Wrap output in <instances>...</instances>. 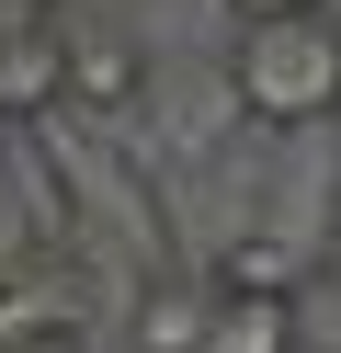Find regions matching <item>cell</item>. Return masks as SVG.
I'll return each instance as SVG.
<instances>
[{"label":"cell","instance_id":"obj_1","mask_svg":"<svg viewBox=\"0 0 341 353\" xmlns=\"http://www.w3.org/2000/svg\"><path fill=\"white\" fill-rule=\"evenodd\" d=\"M227 92H239V114L262 125V137L330 125L341 114V23H330V0H318V12H239Z\"/></svg>","mask_w":341,"mask_h":353},{"label":"cell","instance_id":"obj_2","mask_svg":"<svg viewBox=\"0 0 341 353\" xmlns=\"http://www.w3.org/2000/svg\"><path fill=\"white\" fill-rule=\"evenodd\" d=\"M148 103V46L114 23H68V103L57 114H91V125H125Z\"/></svg>","mask_w":341,"mask_h":353},{"label":"cell","instance_id":"obj_3","mask_svg":"<svg viewBox=\"0 0 341 353\" xmlns=\"http://www.w3.org/2000/svg\"><path fill=\"white\" fill-rule=\"evenodd\" d=\"M91 319V296H80V274H68L57 251H34V262H0V353L12 342H57V330H80Z\"/></svg>","mask_w":341,"mask_h":353},{"label":"cell","instance_id":"obj_4","mask_svg":"<svg viewBox=\"0 0 341 353\" xmlns=\"http://www.w3.org/2000/svg\"><path fill=\"white\" fill-rule=\"evenodd\" d=\"M68 103V23H34V12H12L0 23V114L45 125Z\"/></svg>","mask_w":341,"mask_h":353},{"label":"cell","instance_id":"obj_5","mask_svg":"<svg viewBox=\"0 0 341 353\" xmlns=\"http://www.w3.org/2000/svg\"><path fill=\"white\" fill-rule=\"evenodd\" d=\"M205 330H216V274L159 262L136 285V353H205Z\"/></svg>","mask_w":341,"mask_h":353},{"label":"cell","instance_id":"obj_6","mask_svg":"<svg viewBox=\"0 0 341 353\" xmlns=\"http://www.w3.org/2000/svg\"><path fill=\"white\" fill-rule=\"evenodd\" d=\"M205 353H307V319H296V296L216 285V330H205Z\"/></svg>","mask_w":341,"mask_h":353},{"label":"cell","instance_id":"obj_7","mask_svg":"<svg viewBox=\"0 0 341 353\" xmlns=\"http://www.w3.org/2000/svg\"><path fill=\"white\" fill-rule=\"evenodd\" d=\"M296 319H307V342H318V353H341V262H318V274H307Z\"/></svg>","mask_w":341,"mask_h":353},{"label":"cell","instance_id":"obj_8","mask_svg":"<svg viewBox=\"0 0 341 353\" xmlns=\"http://www.w3.org/2000/svg\"><path fill=\"white\" fill-rule=\"evenodd\" d=\"M227 12H318V0H227Z\"/></svg>","mask_w":341,"mask_h":353},{"label":"cell","instance_id":"obj_9","mask_svg":"<svg viewBox=\"0 0 341 353\" xmlns=\"http://www.w3.org/2000/svg\"><path fill=\"white\" fill-rule=\"evenodd\" d=\"M12 353H80V330H57V342H12Z\"/></svg>","mask_w":341,"mask_h":353},{"label":"cell","instance_id":"obj_10","mask_svg":"<svg viewBox=\"0 0 341 353\" xmlns=\"http://www.w3.org/2000/svg\"><path fill=\"white\" fill-rule=\"evenodd\" d=\"M12 12H57V0H12Z\"/></svg>","mask_w":341,"mask_h":353},{"label":"cell","instance_id":"obj_11","mask_svg":"<svg viewBox=\"0 0 341 353\" xmlns=\"http://www.w3.org/2000/svg\"><path fill=\"white\" fill-rule=\"evenodd\" d=\"M330 125H341V114H330Z\"/></svg>","mask_w":341,"mask_h":353}]
</instances>
